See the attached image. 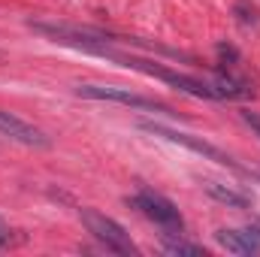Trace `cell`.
Masks as SVG:
<instances>
[{"instance_id": "1", "label": "cell", "mask_w": 260, "mask_h": 257, "mask_svg": "<svg viewBox=\"0 0 260 257\" xmlns=\"http://www.w3.org/2000/svg\"><path fill=\"white\" fill-rule=\"evenodd\" d=\"M79 218H82L85 230H88L106 251H115V254H139V248L133 245L130 233L115 221V218H109V215H103V212H97V209H91V206L79 209Z\"/></svg>"}, {"instance_id": "2", "label": "cell", "mask_w": 260, "mask_h": 257, "mask_svg": "<svg viewBox=\"0 0 260 257\" xmlns=\"http://www.w3.org/2000/svg\"><path fill=\"white\" fill-rule=\"evenodd\" d=\"M127 203L133 209H139L148 221H154L160 230H170V233H182V230H185V221H182L176 203L167 200L164 194L142 188V191H136L133 197H127Z\"/></svg>"}, {"instance_id": "3", "label": "cell", "mask_w": 260, "mask_h": 257, "mask_svg": "<svg viewBox=\"0 0 260 257\" xmlns=\"http://www.w3.org/2000/svg\"><path fill=\"white\" fill-rule=\"evenodd\" d=\"M139 130H145V133H151V136H164V139H170V142H179V145L191 148L197 154H203V157L221 164V167H230V170H236V173H248V170H245L242 164H236L227 151H221L218 145H212V142H206V139H200V136H191V133H182V130H173V127H164V124H154V121H139Z\"/></svg>"}, {"instance_id": "4", "label": "cell", "mask_w": 260, "mask_h": 257, "mask_svg": "<svg viewBox=\"0 0 260 257\" xmlns=\"http://www.w3.org/2000/svg\"><path fill=\"white\" fill-rule=\"evenodd\" d=\"M76 94L85 97V100H109V103H124V106H136V109H148V112L176 115L167 103L142 97L136 91H127V88H115V85H94V82H88V85H76Z\"/></svg>"}, {"instance_id": "5", "label": "cell", "mask_w": 260, "mask_h": 257, "mask_svg": "<svg viewBox=\"0 0 260 257\" xmlns=\"http://www.w3.org/2000/svg\"><path fill=\"white\" fill-rule=\"evenodd\" d=\"M0 133L15 139V142H21V145H30V148H49L52 145V139L37 124L24 121V118H18L15 112H6V109H0Z\"/></svg>"}, {"instance_id": "6", "label": "cell", "mask_w": 260, "mask_h": 257, "mask_svg": "<svg viewBox=\"0 0 260 257\" xmlns=\"http://www.w3.org/2000/svg\"><path fill=\"white\" fill-rule=\"evenodd\" d=\"M215 242H218L224 251L239 254V257H248V254H257L260 251V236L251 230V227H245V230L221 227V230L215 233Z\"/></svg>"}, {"instance_id": "7", "label": "cell", "mask_w": 260, "mask_h": 257, "mask_svg": "<svg viewBox=\"0 0 260 257\" xmlns=\"http://www.w3.org/2000/svg\"><path fill=\"white\" fill-rule=\"evenodd\" d=\"M203 191L209 194L212 200H218V203H224V206H230V209H248L251 206V194L245 191H236V188H230V185H221V182H203Z\"/></svg>"}, {"instance_id": "8", "label": "cell", "mask_w": 260, "mask_h": 257, "mask_svg": "<svg viewBox=\"0 0 260 257\" xmlns=\"http://www.w3.org/2000/svg\"><path fill=\"white\" fill-rule=\"evenodd\" d=\"M160 245H164L167 254H176V257H206V248L203 245L188 242V239H182L179 233H170V230L160 233Z\"/></svg>"}, {"instance_id": "9", "label": "cell", "mask_w": 260, "mask_h": 257, "mask_svg": "<svg viewBox=\"0 0 260 257\" xmlns=\"http://www.w3.org/2000/svg\"><path fill=\"white\" fill-rule=\"evenodd\" d=\"M236 15H239L242 24H257V9H254L251 0H239L236 3Z\"/></svg>"}, {"instance_id": "10", "label": "cell", "mask_w": 260, "mask_h": 257, "mask_svg": "<svg viewBox=\"0 0 260 257\" xmlns=\"http://www.w3.org/2000/svg\"><path fill=\"white\" fill-rule=\"evenodd\" d=\"M242 121H245V124H248V127H251V130H254V133L260 136V115H257V112L245 109V112H242Z\"/></svg>"}, {"instance_id": "11", "label": "cell", "mask_w": 260, "mask_h": 257, "mask_svg": "<svg viewBox=\"0 0 260 257\" xmlns=\"http://www.w3.org/2000/svg\"><path fill=\"white\" fill-rule=\"evenodd\" d=\"M6 242H9V227H6V221L0 218V248H3Z\"/></svg>"}, {"instance_id": "12", "label": "cell", "mask_w": 260, "mask_h": 257, "mask_svg": "<svg viewBox=\"0 0 260 257\" xmlns=\"http://www.w3.org/2000/svg\"><path fill=\"white\" fill-rule=\"evenodd\" d=\"M248 227H251V230H254V233H257V236H260V221H251Z\"/></svg>"}]
</instances>
